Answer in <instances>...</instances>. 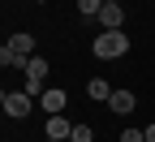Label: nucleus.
<instances>
[{"label":"nucleus","mask_w":155,"mask_h":142,"mask_svg":"<svg viewBox=\"0 0 155 142\" xmlns=\"http://www.w3.org/2000/svg\"><path fill=\"white\" fill-rule=\"evenodd\" d=\"M30 52H35V35L22 30V35H13L9 43L0 48V65H5V69H22V73H26V65L35 60Z\"/></svg>","instance_id":"obj_1"},{"label":"nucleus","mask_w":155,"mask_h":142,"mask_svg":"<svg viewBox=\"0 0 155 142\" xmlns=\"http://www.w3.org/2000/svg\"><path fill=\"white\" fill-rule=\"evenodd\" d=\"M121 142H147V129H125Z\"/></svg>","instance_id":"obj_12"},{"label":"nucleus","mask_w":155,"mask_h":142,"mask_svg":"<svg viewBox=\"0 0 155 142\" xmlns=\"http://www.w3.org/2000/svg\"><path fill=\"white\" fill-rule=\"evenodd\" d=\"M99 26H104V30H121V26H125V9H121V5H104V9H99Z\"/></svg>","instance_id":"obj_6"},{"label":"nucleus","mask_w":155,"mask_h":142,"mask_svg":"<svg viewBox=\"0 0 155 142\" xmlns=\"http://www.w3.org/2000/svg\"><path fill=\"white\" fill-rule=\"evenodd\" d=\"M91 52L99 56V60H116V56L129 52V39H125V30H104V35L91 43Z\"/></svg>","instance_id":"obj_2"},{"label":"nucleus","mask_w":155,"mask_h":142,"mask_svg":"<svg viewBox=\"0 0 155 142\" xmlns=\"http://www.w3.org/2000/svg\"><path fill=\"white\" fill-rule=\"evenodd\" d=\"M43 78H48V60L43 56H35L30 65H26V95H35V99H43Z\"/></svg>","instance_id":"obj_3"},{"label":"nucleus","mask_w":155,"mask_h":142,"mask_svg":"<svg viewBox=\"0 0 155 142\" xmlns=\"http://www.w3.org/2000/svg\"><path fill=\"white\" fill-rule=\"evenodd\" d=\"M0 104H5V112H9L13 121H22V116L35 108V95H26V91H5V95H0Z\"/></svg>","instance_id":"obj_4"},{"label":"nucleus","mask_w":155,"mask_h":142,"mask_svg":"<svg viewBox=\"0 0 155 142\" xmlns=\"http://www.w3.org/2000/svg\"><path fill=\"white\" fill-rule=\"evenodd\" d=\"M147 142H155V125H147Z\"/></svg>","instance_id":"obj_13"},{"label":"nucleus","mask_w":155,"mask_h":142,"mask_svg":"<svg viewBox=\"0 0 155 142\" xmlns=\"http://www.w3.org/2000/svg\"><path fill=\"white\" fill-rule=\"evenodd\" d=\"M95 134H91V125H73V134H69V142H91Z\"/></svg>","instance_id":"obj_11"},{"label":"nucleus","mask_w":155,"mask_h":142,"mask_svg":"<svg viewBox=\"0 0 155 142\" xmlns=\"http://www.w3.org/2000/svg\"><path fill=\"white\" fill-rule=\"evenodd\" d=\"M142 5H147V0H142Z\"/></svg>","instance_id":"obj_16"},{"label":"nucleus","mask_w":155,"mask_h":142,"mask_svg":"<svg viewBox=\"0 0 155 142\" xmlns=\"http://www.w3.org/2000/svg\"><path fill=\"white\" fill-rule=\"evenodd\" d=\"M69 134H73V125L65 121V112H61V116H48V138H56V142H65Z\"/></svg>","instance_id":"obj_8"},{"label":"nucleus","mask_w":155,"mask_h":142,"mask_svg":"<svg viewBox=\"0 0 155 142\" xmlns=\"http://www.w3.org/2000/svg\"><path fill=\"white\" fill-rule=\"evenodd\" d=\"M86 95H91V99H99V104H108V99H112V91H108L104 78H91V82H86Z\"/></svg>","instance_id":"obj_9"},{"label":"nucleus","mask_w":155,"mask_h":142,"mask_svg":"<svg viewBox=\"0 0 155 142\" xmlns=\"http://www.w3.org/2000/svg\"><path fill=\"white\" fill-rule=\"evenodd\" d=\"M65 104H69V95H65V91H43V112H48V116H61Z\"/></svg>","instance_id":"obj_7"},{"label":"nucleus","mask_w":155,"mask_h":142,"mask_svg":"<svg viewBox=\"0 0 155 142\" xmlns=\"http://www.w3.org/2000/svg\"><path fill=\"white\" fill-rule=\"evenodd\" d=\"M99 9H104V0H78V13L82 17H99Z\"/></svg>","instance_id":"obj_10"},{"label":"nucleus","mask_w":155,"mask_h":142,"mask_svg":"<svg viewBox=\"0 0 155 142\" xmlns=\"http://www.w3.org/2000/svg\"><path fill=\"white\" fill-rule=\"evenodd\" d=\"M48 142H56V138H48Z\"/></svg>","instance_id":"obj_15"},{"label":"nucleus","mask_w":155,"mask_h":142,"mask_svg":"<svg viewBox=\"0 0 155 142\" xmlns=\"http://www.w3.org/2000/svg\"><path fill=\"white\" fill-rule=\"evenodd\" d=\"M108 108H112L116 116H129L134 108H138V99H134V91H112V99H108Z\"/></svg>","instance_id":"obj_5"},{"label":"nucleus","mask_w":155,"mask_h":142,"mask_svg":"<svg viewBox=\"0 0 155 142\" xmlns=\"http://www.w3.org/2000/svg\"><path fill=\"white\" fill-rule=\"evenodd\" d=\"M104 5H121V0H104Z\"/></svg>","instance_id":"obj_14"}]
</instances>
